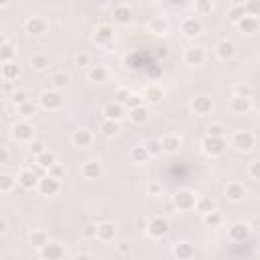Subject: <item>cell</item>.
<instances>
[{"label": "cell", "mask_w": 260, "mask_h": 260, "mask_svg": "<svg viewBox=\"0 0 260 260\" xmlns=\"http://www.w3.org/2000/svg\"><path fill=\"white\" fill-rule=\"evenodd\" d=\"M116 250H118L120 254H130L132 246H130L128 242H118V244H116Z\"/></svg>", "instance_id": "obj_59"}, {"label": "cell", "mask_w": 260, "mask_h": 260, "mask_svg": "<svg viewBox=\"0 0 260 260\" xmlns=\"http://www.w3.org/2000/svg\"><path fill=\"white\" fill-rule=\"evenodd\" d=\"M75 65H77V67H92V57H90V53H85V51L77 53V55H75Z\"/></svg>", "instance_id": "obj_52"}, {"label": "cell", "mask_w": 260, "mask_h": 260, "mask_svg": "<svg viewBox=\"0 0 260 260\" xmlns=\"http://www.w3.org/2000/svg\"><path fill=\"white\" fill-rule=\"evenodd\" d=\"M159 75H161V67H154V69L150 71V77H152V79H157Z\"/></svg>", "instance_id": "obj_60"}, {"label": "cell", "mask_w": 260, "mask_h": 260, "mask_svg": "<svg viewBox=\"0 0 260 260\" xmlns=\"http://www.w3.org/2000/svg\"><path fill=\"white\" fill-rule=\"evenodd\" d=\"M161 144H163V152L175 154V152H179V148H181V136H179V134H165V136L161 138Z\"/></svg>", "instance_id": "obj_24"}, {"label": "cell", "mask_w": 260, "mask_h": 260, "mask_svg": "<svg viewBox=\"0 0 260 260\" xmlns=\"http://www.w3.org/2000/svg\"><path fill=\"white\" fill-rule=\"evenodd\" d=\"M238 29H240V33H244V35H254V33L260 31V19L246 15V17L238 23Z\"/></svg>", "instance_id": "obj_23"}, {"label": "cell", "mask_w": 260, "mask_h": 260, "mask_svg": "<svg viewBox=\"0 0 260 260\" xmlns=\"http://www.w3.org/2000/svg\"><path fill=\"white\" fill-rule=\"evenodd\" d=\"M195 212L205 216L210 212H216V201L212 197H197V203H195Z\"/></svg>", "instance_id": "obj_33"}, {"label": "cell", "mask_w": 260, "mask_h": 260, "mask_svg": "<svg viewBox=\"0 0 260 260\" xmlns=\"http://www.w3.org/2000/svg\"><path fill=\"white\" fill-rule=\"evenodd\" d=\"M11 100H13V104L19 108V106H23V104H27V102H31L29 100V94L25 92V90H15L13 94H11Z\"/></svg>", "instance_id": "obj_46"}, {"label": "cell", "mask_w": 260, "mask_h": 260, "mask_svg": "<svg viewBox=\"0 0 260 260\" xmlns=\"http://www.w3.org/2000/svg\"><path fill=\"white\" fill-rule=\"evenodd\" d=\"M142 102H144V100H142V96H136V94H132V96L128 98V102L124 104V108H130V110H134V108H138V106H144Z\"/></svg>", "instance_id": "obj_54"}, {"label": "cell", "mask_w": 260, "mask_h": 260, "mask_svg": "<svg viewBox=\"0 0 260 260\" xmlns=\"http://www.w3.org/2000/svg\"><path fill=\"white\" fill-rule=\"evenodd\" d=\"M92 41L98 45V47H104L106 51L112 49L114 45V27L112 25H100L92 37Z\"/></svg>", "instance_id": "obj_2"}, {"label": "cell", "mask_w": 260, "mask_h": 260, "mask_svg": "<svg viewBox=\"0 0 260 260\" xmlns=\"http://www.w3.org/2000/svg\"><path fill=\"white\" fill-rule=\"evenodd\" d=\"M201 148L205 154L210 157H222V154L228 150V138H212V136H205L201 140Z\"/></svg>", "instance_id": "obj_3"}, {"label": "cell", "mask_w": 260, "mask_h": 260, "mask_svg": "<svg viewBox=\"0 0 260 260\" xmlns=\"http://www.w3.org/2000/svg\"><path fill=\"white\" fill-rule=\"evenodd\" d=\"M130 96H132V94H130V90H126V88H118V90H116V94H114V102H116V104H122V106H124Z\"/></svg>", "instance_id": "obj_51"}, {"label": "cell", "mask_w": 260, "mask_h": 260, "mask_svg": "<svg viewBox=\"0 0 260 260\" xmlns=\"http://www.w3.org/2000/svg\"><path fill=\"white\" fill-rule=\"evenodd\" d=\"M205 49L203 47H189L183 55V61L189 65V67H197V65H203L205 61Z\"/></svg>", "instance_id": "obj_11"}, {"label": "cell", "mask_w": 260, "mask_h": 260, "mask_svg": "<svg viewBox=\"0 0 260 260\" xmlns=\"http://www.w3.org/2000/svg\"><path fill=\"white\" fill-rule=\"evenodd\" d=\"M0 232H3V234L7 232V222H5V220H3V222H0Z\"/></svg>", "instance_id": "obj_62"}, {"label": "cell", "mask_w": 260, "mask_h": 260, "mask_svg": "<svg viewBox=\"0 0 260 260\" xmlns=\"http://www.w3.org/2000/svg\"><path fill=\"white\" fill-rule=\"evenodd\" d=\"M49 242H51V240H49V234H47L45 230H33V232L29 234V244H31L33 248H37V250H43Z\"/></svg>", "instance_id": "obj_30"}, {"label": "cell", "mask_w": 260, "mask_h": 260, "mask_svg": "<svg viewBox=\"0 0 260 260\" xmlns=\"http://www.w3.org/2000/svg\"><path fill=\"white\" fill-rule=\"evenodd\" d=\"M144 146H146V150H148L150 157H159V154H163L161 138H150V140H146V142H144Z\"/></svg>", "instance_id": "obj_43"}, {"label": "cell", "mask_w": 260, "mask_h": 260, "mask_svg": "<svg viewBox=\"0 0 260 260\" xmlns=\"http://www.w3.org/2000/svg\"><path fill=\"white\" fill-rule=\"evenodd\" d=\"M88 79L94 81V83H104L108 81V69L104 65H92L88 69Z\"/></svg>", "instance_id": "obj_31"}, {"label": "cell", "mask_w": 260, "mask_h": 260, "mask_svg": "<svg viewBox=\"0 0 260 260\" xmlns=\"http://www.w3.org/2000/svg\"><path fill=\"white\" fill-rule=\"evenodd\" d=\"M25 31L31 35V37H43L47 33V23L39 17H31L25 21Z\"/></svg>", "instance_id": "obj_14"}, {"label": "cell", "mask_w": 260, "mask_h": 260, "mask_svg": "<svg viewBox=\"0 0 260 260\" xmlns=\"http://www.w3.org/2000/svg\"><path fill=\"white\" fill-rule=\"evenodd\" d=\"M102 173H104V169H102V165L98 163V161H88V163H83L81 165V175H83V179H100L102 177Z\"/></svg>", "instance_id": "obj_26"}, {"label": "cell", "mask_w": 260, "mask_h": 260, "mask_svg": "<svg viewBox=\"0 0 260 260\" xmlns=\"http://www.w3.org/2000/svg\"><path fill=\"white\" fill-rule=\"evenodd\" d=\"M148 159H150V154H148V150H146L144 144H136V146L130 148V161H132V163L142 165V163H146Z\"/></svg>", "instance_id": "obj_32"}, {"label": "cell", "mask_w": 260, "mask_h": 260, "mask_svg": "<svg viewBox=\"0 0 260 260\" xmlns=\"http://www.w3.org/2000/svg\"><path fill=\"white\" fill-rule=\"evenodd\" d=\"M163 98H165V90H163L159 83H150V85L144 90V94H142V100L148 102V104H159Z\"/></svg>", "instance_id": "obj_21"}, {"label": "cell", "mask_w": 260, "mask_h": 260, "mask_svg": "<svg viewBox=\"0 0 260 260\" xmlns=\"http://www.w3.org/2000/svg\"><path fill=\"white\" fill-rule=\"evenodd\" d=\"M51 83H53L55 90H63V88L69 83V73H65V71L53 73V77H51Z\"/></svg>", "instance_id": "obj_44"}, {"label": "cell", "mask_w": 260, "mask_h": 260, "mask_svg": "<svg viewBox=\"0 0 260 260\" xmlns=\"http://www.w3.org/2000/svg\"><path fill=\"white\" fill-rule=\"evenodd\" d=\"M146 234H148L150 238H154V240L167 236V234H169V222H167V218H163V216H152V218L148 220V224H146Z\"/></svg>", "instance_id": "obj_4"}, {"label": "cell", "mask_w": 260, "mask_h": 260, "mask_svg": "<svg viewBox=\"0 0 260 260\" xmlns=\"http://www.w3.org/2000/svg\"><path fill=\"white\" fill-rule=\"evenodd\" d=\"M41 252V258L43 260H63V256H65V248L59 244V242H53L51 240L43 250H39Z\"/></svg>", "instance_id": "obj_12"}, {"label": "cell", "mask_w": 260, "mask_h": 260, "mask_svg": "<svg viewBox=\"0 0 260 260\" xmlns=\"http://www.w3.org/2000/svg\"><path fill=\"white\" fill-rule=\"evenodd\" d=\"M214 11V5L212 3H195V13L197 15H207Z\"/></svg>", "instance_id": "obj_55"}, {"label": "cell", "mask_w": 260, "mask_h": 260, "mask_svg": "<svg viewBox=\"0 0 260 260\" xmlns=\"http://www.w3.org/2000/svg\"><path fill=\"white\" fill-rule=\"evenodd\" d=\"M33 134H35V130L29 122H15L13 128H11V136L17 142H31V140H35Z\"/></svg>", "instance_id": "obj_8"}, {"label": "cell", "mask_w": 260, "mask_h": 260, "mask_svg": "<svg viewBox=\"0 0 260 260\" xmlns=\"http://www.w3.org/2000/svg\"><path fill=\"white\" fill-rule=\"evenodd\" d=\"M116 238V228L112 222H100L98 224V240L102 242H112Z\"/></svg>", "instance_id": "obj_28"}, {"label": "cell", "mask_w": 260, "mask_h": 260, "mask_svg": "<svg viewBox=\"0 0 260 260\" xmlns=\"http://www.w3.org/2000/svg\"><path fill=\"white\" fill-rule=\"evenodd\" d=\"M195 203H197V197L193 191L189 189H181L173 195V205L175 210H181V212H189V210H195Z\"/></svg>", "instance_id": "obj_5"}, {"label": "cell", "mask_w": 260, "mask_h": 260, "mask_svg": "<svg viewBox=\"0 0 260 260\" xmlns=\"http://www.w3.org/2000/svg\"><path fill=\"white\" fill-rule=\"evenodd\" d=\"M252 108V102L248 98H238V96H232L230 100V110L234 114H248Z\"/></svg>", "instance_id": "obj_27"}, {"label": "cell", "mask_w": 260, "mask_h": 260, "mask_svg": "<svg viewBox=\"0 0 260 260\" xmlns=\"http://www.w3.org/2000/svg\"><path fill=\"white\" fill-rule=\"evenodd\" d=\"M37 191L41 193V195H45V197H53V195H57L59 191H61V181H57V179H53V177H43L41 181H39V187H37Z\"/></svg>", "instance_id": "obj_9"}, {"label": "cell", "mask_w": 260, "mask_h": 260, "mask_svg": "<svg viewBox=\"0 0 260 260\" xmlns=\"http://www.w3.org/2000/svg\"><path fill=\"white\" fill-rule=\"evenodd\" d=\"M47 148H45V142L43 140H31L29 142V152L33 154V159H37L39 154H43Z\"/></svg>", "instance_id": "obj_48"}, {"label": "cell", "mask_w": 260, "mask_h": 260, "mask_svg": "<svg viewBox=\"0 0 260 260\" xmlns=\"http://www.w3.org/2000/svg\"><path fill=\"white\" fill-rule=\"evenodd\" d=\"M146 191H148L150 195H161L163 187H161L159 183H148V185H146Z\"/></svg>", "instance_id": "obj_57"}, {"label": "cell", "mask_w": 260, "mask_h": 260, "mask_svg": "<svg viewBox=\"0 0 260 260\" xmlns=\"http://www.w3.org/2000/svg\"><path fill=\"white\" fill-rule=\"evenodd\" d=\"M120 122H114V120H104L102 124H100V132L104 134V136H116V134H120Z\"/></svg>", "instance_id": "obj_35"}, {"label": "cell", "mask_w": 260, "mask_h": 260, "mask_svg": "<svg viewBox=\"0 0 260 260\" xmlns=\"http://www.w3.org/2000/svg\"><path fill=\"white\" fill-rule=\"evenodd\" d=\"M146 120H148V110H146V106H138V108L130 110V122H134V124H144Z\"/></svg>", "instance_id": "obj_41"}, {"label": "cell", "mask_w": 260, "mask_h": 260, "mask_svg": "<svg viewBox=\"0 0 260 260\" xmlns=\"http://www.w3.org/2000/svg\"><path fill=\"white\" fill-rule=\"evenodd\" d=\"M226 197H228L230 201L238 203V201H242V199L246 197V187H244L242 183H238V181H232V183L226 185Z\"/></svg>", "instance_id": "obj_22"}, {"label": "cell", "mask_w": 260, "mask_h": 260, "mask_svg": "<svg viewBox=\"0 0 260 260\" xmlns=\"http://www.w3.org/2000/svg\"><path fill=\"white\" fill-rule=\"evenodd\" d=\"M191 108L197 116H207L212 110H214V100L207 96V94H197L193 100H191Z\"/></svg>", "instance_id": "obj_6"}, {"label": "cell", "mask_w": 260, "mask_h": 260, "mask_svg": "<svg viewBox=\"0 0 260 260\" xmlns=\"http://www.w3.org/2000/svg\"><path fill=\"white\" fill-rule=\"evenodd\" d=\"M19 185L23 187V189H37L39 187V175L33 171V169H23L21 173H19Z\"/></svg>", "instance_id": "obj_17"}, {"label": "cell", "mask_w": 260, "mask_h": 260, "mask_svg": "<svg viewBox=\"0 0 260 260\" xmlns=\"http://www.w3.org/2000/svg\"><path fill=\"white\" fill-rule=\"evenodd\" d=\"M148 33H152V35H167L169 33V21L165 19V17H154V19H150V23H148Z\"/></svg>", "instance_id": "obj_29"}, {"label": "cell", "mask_w": 260, "mask_h": 260, "mask_svg": "<svg viewBox=\"0 0 260 260\" xmlns=\"http://www.w3.org/2000/svg\"><path fill=\"white\" fill-rule=\"evenodd\" d=\"M207 136H212V138H226L228 136V128L222 122L210 124V126H207Z\"/></svg>", "instance_id": "obj_42"}, {"label": "cell", "mask_w": 260, "mask_h": 260, "mask_svg": "<svg viewBox=\"0 0 260 260\" xmlns=\"http://www.w3.org/2000/svg\"><path fill=\"white\" fill-rule=\"evenodd\" d=\"M31 67H33L35 71H45V69L49 67V57H47L45 53H35V55L31 57Z\"/></svg>", "instance_id": "obj_39"}, {"label": "cell", "mask_w": 260, "mask_h": 260, "mask_svg": "<svg viewBox=\"0 0 260 260\" xmlns=\"http://www.w3.org/2000/svg\"><path fill=\"white\" fill-rule=\"evenodd\" d=\"M35 163L37 165H41L43 169H51V167H53V165H57V154L53 152V150H45L43 154H39V157L35 159Z\"/></svg>", "instance_id": "obj_34"}, {"label": "cell", "mask_w": 260, "mask_h": 260, "mask_svg": "<svg viewBox=\"0 0 260 260\" xmlns=\"http://www.w3.org/2000/svg\"><path fill=\"white\" fill-rule=\"evenodd\" d=\"M248 173H250V177H252V179L260 181V161H252V163H250V167H248Z\"/></svg>", "instance_id": "obj_56"}, {"label": "cell", "mask_w": 260, "mask_h": 260, "mask_svg": "<svg viewBox=\"0 0 260 260\" xmlns=\"http://www.w3.org/2000/svg\"><path fill=\"white\" fill-rule=\"evenodd\" d=\"M252 94H254V90H252L248 83H238V85L234 88V96H238V98H248V100H252Z\"/></svg>", "instance_id": "obj_47"}, {"label": "cell", "mask_w": 260, "mask_h": 260, "mask_svg": "<svg viewBox=\"0 0 260 260\" xmlns=\"http://www.w3.org/2000/svg\"><path fill=\"white\" fill-rule=\"evenodd\" d=\"M11 88H13V85H11V81H5V94H9V92H11Z\"/></svg>", "instance_id": "obj_63"}, {"label": "cell", "mask_w": 260, "mask_h": 260, "mask_svg": "<svg viewBox=\"0 0 260 260\" xmlns=\"http://www.w3.org/2000/svg\"><path fill=\"white\" fill-rule=\"evenodd\" d=\"M228 238L232 242H246L250 238V226L244 224V222H234L228 228Z\"/></svg>", "instance_id": "obj_10"}, {"label": "cell", "mask_w": 260, "mask_h": 260, "mask_svg": "<svg viewBox=\"0 0 260 260\" xmlns=\"http://www.w3.org/2000/svg\"><path fill=\"white\" fill-rule=\"evenodd\" d=\"M201 31H203V25H201V21H199V19H195V17H187V19H183V21H181V33H183L185 37L195 39L197 35H201Z\"/></svg>", "instance_id": "obj_13"}, {"label": "cell", "mask_w": 260, "mask_h": 260, "mask_svg": "<svg viewBox=\"0 0 260 260\" xmlns=\"http://www.w3.org/2000/svg\"><path fill=\"white\" fill-rule=\"evenodd\" d=\"M203 218V224L207 226V228H220L222 226V222H224V216L216 210V212H210V214H205V216H201Z\"/></svg>", "instance_id": "obj_37"}, {"label": "cell", "mask_w": 260, "mask_h": 260, "mask_svg": "<svg viewBox=\"0 0 260 260\" xmlns=\"http://www.w3.org/2000/svg\"><path fill=\"white\" fill-rule=\"evenodd\" d=\"M216 53H218V57H220L222 61H230V59L236 57V45H234L232 41H228V39H222V41L216 45Z\"/></svg>", "instance_id": "obj_19"}, {"label": "cell", "mask_w": 260, "mask_h": 260, "mask_svg": "<svg viewBox=\"0 0 260 260\" xmlns=\"http://www.w3.org/2000/svg\"><path fill=\"white\" fill-rule=\"evenodd\" d=\"M81 236H83L85 240H94V238H98V224H83V228H81Z\"/></svg>", "instance_id": "obj_50"}, {"label": "cell", "mask_w": 260, "mask_h": 260, "mask_svg": "<svg viewBox=\"0 0 260 260\" xmlns=\"http://www.w3.org/2000/svg\"><path fill=\"white\" fill-rule=\"evenodd\" d=\"M173 254H175L177 260H191L195 256V246L187 240H181L173 246Z\"/></svg>", "instance_id": "obj_18"}, {"label": "cell", "mask_w": 260, "mask_h": 260, "mask_svg": "<svg viewBox=\"0 0 260 260\" xmlns=\"http://www.w3.org/2000/svg\"><path fill=\"white\" fill-rule=\"evenodd\" d=\"M0 73H3V79L5 81H15L23 73V69H21V65L17 61H11V63H3V65H0Z\"/></svg>", "instance_id": "obj_25"}, {"label": "cell", "mask_w": 260, "mask_h": 260, "mask_svg": "<svg viewBox=\"0 0 260 260\" xmlns=\"http://www.w3.org/2000/svg\"><path fill=\"white\" fill-rule=\"evenodd\" d=\"M61 106H63V98H61V94H59L57 90L45 92V94L41 96V108H43V110L55 112V110H59Z\"/></svg>", "instance_id": "obj_7"}, {"label": "cell", "mask_w": 260, "mask_h": 260, "mask_svg": "<svg viewBox=\"0 0 260 260\" xmlns=\"http://www.w3.org/2000/svg\"><path fill=\"white\" fill-rule=\"evenodd\" d=\"M73 260H92V256H88V254H75Z\"/></svg>", "instance_id": "obj_61"}, {"label": "cell", "mask_w": 260, "mask_h": 260, "mask_svg": "<svg viewBox=\"0 0 260 260\" xmlns=\"http://www.w3.org/2000/svg\"><path fill=\"white\" fill-rule=\"evenodd\" d=\"M246 15H248V13H246V5H232V7H230V11H228L230 21H232V23H236V25H238Z\"/></svg>", "instance_id": "obj_38"}, {"label": "cell", "mask_w": 260, "mask_h": 260, "mask_svg": "<svg viewBox=\"0 0 260 260\" xmlns=\"http://www.w3.org/2000/svg\"><path fill=\"white\" fill-rule=\"evenodd\" d=\"M92 142H94V134H92L88 128H77V130H73V134H71V144H73V146H77V148H88Z\"/></svg>", "instance_id": "obj_16"}, {"label": "cell", "mask_w": 260, "mask_h": 260, "mask_svg": "<svg viewBox=\"0 0 260 260\" xmlns=\"http://www.w3.org/2000/svg\"><path fill=\"white\" fill-rule=\"evenodd\" d=\"M47 173H49V177H53V179L61 181V179H65V177H67V167H65V165H61V163H57V165L51 167Z\"/></svg>", "instance_id": "obj_45"}, {"label": "cell", "mask_w": 260, "mask_h": 260, "mask_svg": "<svg viewBox=\"0 0 260 260\" xmlns=\"http://www.w3.org/2000/svg\"><path fill=\"white\" fill-rule=\"evenodd\" d=\"M17 112H19L21 116L29 118V116H35V114H37V106H35L33 102H27V104H23V106L17 108Z\"/></svg>", "instance_id": "obj_49"}, {"label": "cell", "mask_w": 260, "mask_h": 260, "mask_svg": "<svg viewBox=\"0 0 260 260\" xmlns=\"http://www.w3.org/2000/svg\"><path fill=\"white\" fill-rule=\"evenodd\" d=\"M246 13L250 17H260V0H250V3H246Z\"/></svg>", "instance_id": "obj_53"}, {"label": "cell", "mask_w": 260, "mask_h": 260, "mask_svg": "<svg viewBox=\"0 0 260 260\" xmlns=\"http://www.w3.org/2000/svg\"><path fill=\"white\" fill-rule=\"evenodd\" d=\"M112 19L116 25H130L132 21V11L128 5H116L112 9Z\"/></svg>", "instance_id": "obj_20"}, {"label": "cell", "mask_w": 260, "mask_h": 260, "mask_svg": "<svg viewBox=\"0 0 260 260\" xmlns=\"http://www.w3.org/2000/svg\"><path fill=\"white\" fill-rule=\"evenodd\" d=\"M102 116H104V120L120 122V118L124 116V106L122 104H116V102H108L106 106L102 108Z\"/></svg>", "instance_id": "obj_15"}, {"label": "cell", "mask_w": 260, "mask_h": 260, "mask_svg": "<svg viewBox=\"0 0 260 260\" xmlns=\"http://www.w3.org/2000/svg\"><path fill=\"white\" fill-rule=\"evenodd\" d=\"M230 146L240 150V152H248V150H252L256 146V136L252 132H248V130H236L232 134V138H230Z\"/></svg>", "instance_id": "obj_1"}, {"label": "cell", "mask_w": 260, "mask_h": 260, "mask_svg": "<svg viewBox=\"0 0 260 260\" xmlns=\"http://www.w3.org/2000/svg\"><path fill=\"white\" fill-rule=\"evenodd\" d=\"M0 163H3V165H9L11 163V152H9L7 146H3V150H0Z\"/></svg>", "instance_id": "obj_58"}, {"label": "cell", "mask_w": 260, "mask_h": 260, "mask_svg": "<svg viewBox=\"0 0 260 260\" xmlns=\"http://www.w3.org/2000/svg\"><path fill=\"white\" fill-rule=\"evenodd\" d=\"M0 61H3V63L15 61V47H13L7 39L3 41V49H0Z\"/></svg>", "instance_id": "obj_40"}, {"label": "cell", "mask_w": 260, "mask_h": 260, "mask_svg": "<svg viewBox=\"0 0 260 260\" xmlns=\"http://www.w3.org/2000/svg\"><path fill=\"white\" fill-rule=\"evenodd\" d=\"M17 183H19V179L13 177V175H9V173L0 175V191H3V193H11L17 187Z\"/></svg>", "instance_id": "obj_36"}]
</instances>
